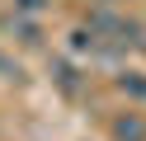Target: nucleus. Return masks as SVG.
<instances>
[{"label": "nucleus", "instance_id": "f257e3e1", "mask_svg": "<svg viewBox=\"0 0 146 141\" xmlns=\"http://www.w3.org/2000/svg\"><path fill=\"white\" fill-rule=\"evenodd\" d=\"M113 136H118V141H141L146 132H141V122H137V118H123V122L113 127Z\"/></svg>", "mask_w": 146, "mask_h": 141}, {"label": "nucleus", "instance_id": "f03ea898", "mask_svg": "<svg viewBox=\"0 0 146 141\" xmlns=\"http://www.w3.org/2000/svg\"><path fill=\"white\" fill-rule=\"evenodd\" d=\"M14 5H19L24 14H38V9H47V0H14Z\"/></svg>", "mask_w": 146, "mask_h": 141}, {"label": "nucleus", "instance_id": "7ed1b4c3", "mask_svg": "<svg viewBox=\"0 0 146 141\" xmlns=\"http://www.w3.org/2000/svg\"><path fill=\"white\" fill-rule=\"evenodd\" d=\"M123 89H132V94H141V99H146V80H137V75H132V80L123 75Z\"/></svg>", "mask_w": 146, "mask_h": 141}, {"label": "nucleus", "instance_id": "20e7f679", "mask_svg": "<svg viewBox=\"0 0 146 141\" xmlns=\"http://www.w3.org/2000/svg\"><path fill=\"white\" fill-rule=\"evenodd\" d=\"M0 71H10V66H5V56H0Z\"/></svg>", "mask_w": 146, "mask_h": 141}]
</instances>
